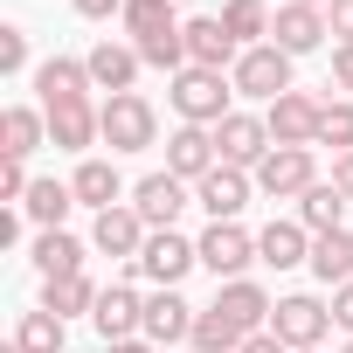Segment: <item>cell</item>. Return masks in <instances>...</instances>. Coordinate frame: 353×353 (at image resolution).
Instances as JSON below:
<instances>
[{
    "label": "cell",
    "instance_id": "27",
    "mask_svg": "<svg viewBox=\"0 0 353 353\" xmlns=\"http://www.w3.org/2000/svg\"><path fill=\"white\" fill-rule=\"evenodd\" d=\"M298 222H305L312 236H332V229H346V194H339L332 181L305 188V194H298Z\"/></svg>",
    "mask_w": 353,
    "mask_h": 353
},
{
    "label": "cell",
    "instance_id": "8",
    "mask_svg": "<svg viewBox=\"0 0 353 353\" xmlns=\"http://www.w3.org/2000/svg\"><path fill=\"white\" fill-rule=\"evenodd\" d=\"M263 125H270V145H319V125H325V97L284 90L277 104H263Z\"/></svg>",
    "mask_w": 353,
    "mask_h": 353
},
{
    "label": "cell",
    "instance_id": "17",
    "mask_svg": "<svg viewBox=\"0 0 353 353\" xmlns=\"http://www.w3.org/2000/svg\"><path fill=\"white\" fill-rule=\"evenodd\" d=\"M250 194H256V181H250V173H236V166H215L208 181L194 188V201L208 208V222H236V215L250 208Z\"/></svg>",
    "mask_w": 353,
    "mask_h": 353
},
{
    "label": "cell",
    "instance_id": "26",
    "mask_svg": "<svg viewBox=\"0 0 353 353\" xmlns=\"http://www.w3.org/2000/svg\"><path fill=\"white\" fill-rule=\"evenodd\" d=\"M70 188H77V201L97 208V215L118 208V194H125V181H118V166H111V159H83V166L70 173Z\"/></svg>",
    "mask_w": 353,
    "mask_h": 353
},
{
    "label": "cell",
    "instance_id": "16",
    "mask_svg": "<svg viewBox=\"0 0 353 353\" xmlns=\"http://www.w3.org/2000/svg\"><path fill=\"white\" fill-rule=\"evenodd\" d=\"M145 222H139V208L132 201H118V208H104L97 215V229H90V250H104V256H125V263H139V250H145Z\"/></svg>",
    "mask_w": 353,
    "mask_h": 353
},
{
    "label": "cell",
    "instance_id": "34",
    "mask_svg": "<svg viewBox=\"0 0 353 353\" xmlns=\"http://www.w3.org/2000/svg\"><path fill=\"white\" fill-rule=\"evenodd\" d=\"M319 145H339V152H353V97H325V125H319Z\"/></svg>",
    "mask_w": 353,
    "mask_h": 353
},
{
    "label": "cell",
    "instance_id": "30",
    "mask_svg": "<svg viewBox=\"0 0 353 353\" xmlns=\"http://www.w3.org/2000/svg\"><path fill=\"white\" fill-rule=\"evenodd\" d=\"M243 339H250V332H243L222 305H201V319H194V339H188V346H194V353H243Z\"/></svg>",
    "mask_w": 353,
    "mask_h": 353
},
{
    "label": "cell",
    "instance_id": "46",
    "mask_svg": "<svg viewBox=\"0 0 353 353\" xmlns=\"http://www.w3.org/2000/svg\"><path fill=\"white\" fill-rule=\"evenodd\" d=\"M312 353H319V346H312Z\"/></svg>",
    "mask_w": 353,
    "mask_h": 353
},
{
    "label": "cell",
    "instance_id": "15",
    "mask_svg": "<svg viewBox=\"0 0 353 353\" xmlns=\"http://www.w3.org/2000/svg\"><path fill=\"white\" fill-rule=\"evenodd\" d=\"M188 63L194 70H236L243 63V42L222 28V14H194L188 21Z\"/></svg>",
    "mask_w": 353,
    "mask_h": 353
},
{
    "label": "cell",
    "instance_id": "6",
    "mask_svg": "<svg viewBox=\"0 0 353 353\" xmlns=\"http://www.w3.org/2000/svg\"><path fill=\"white\" fill-rule=\"evenodd\" d=\"M325 325H332V305L312 298V291H291V298H277V312H270V332H277L291 353H312V346L325 339Z\"/></svg>",
    "mask_w": 353,
    "mask_h": 353
},
{
    "label": "cell",
    "instance_id": "35",
    "mask_svg": "<svg viewBox=\"0 0 353 353\" xmlns=\"http://www.w3.org/2000/svg\"><path fill=\"white\" fill-rule=\"evenodd\" d=\"M28 188H35L28 181V159H0V201L14 208V201H28Z\"/></svg>",
    "mask_w": 353,
    "mask_h": 353
},
{
    "label": "cell",
    "instance_id": "32",
    "mask_svg": "<svg viewBox=\"0 0 353 353\" xmlns=\"http://www.w3.org/2000/svg\"><path fill=\"white\" fill-rule=\"evenodd\" d=\"M270 8H263V0H222V28L243 42V49H256V42H270Z\"/></svg>",
    "mask_w": 353,
    "mask_h": 353
},
{
    "label": "cell",
    "instance_id": "3",
    "mask_svg": "<svg viewBox=\"0 0 353 353\" xmlns=\"http://www.w3.org/2000/svg\"><path fill=\"white\" fill-rule=\"evenodd\" d=\"M250 181L270 201H298L305 188H319V159H312V145H270V159L250 173Z\"/></svg>",
    "mask_w": 353,
    "mask_h": 353
},
{
    "label": "cell",
    "instance_id": "20",
    "mask_svg": "<svg viewBox=\"0 0 353 353\" xmlns=\"http://www.w3.org/2000/svg\"><path fill=\"white\" fill-rule=\"evenodd\" d=\"M215 305H222V312H229L243 332H270V312H277V298H270L256 277H236V284H222V291H215Z\"/></svg>",
    "mask_w": 353,
    "mask_h": 353
},
{
    "label": "cell",
    "instance_id": "21",
    "mask_svg": "<svg viewBox=\"0 0 353 353\" xmlns=\"http://www.w3.org/2000/svg\"><path fill=\"white\" fill-rule=\"evenodd\" d=\"M35 145H49V111L8 104V111H0V159H28Z\"/></svg>",
    "mask_w": 353,
    "mask_h": 353
},
{
    "label": "cell",
    "instance_id": "9",
    "mask_svg": "<svg viewBox=\"0 0 353 353\" xmlns=\"http://www.w3.org/2000/svg\"><path fill=\"white\" fill-rule=\"evenodd\" d=\"M215 152H222V166L256 173V166L270 159V125H263L256 111H229V118L215 125Z\"/></svg>",
    "mask_w": 353,
    "mask_h": 353
},
{
    "label": "cell",
    "instance_id": "40",
    "mask_svg": "<svg viewBox=\"0 0 353 353\" xmlns=\"http://www.w3.org/2000/svg\"><path fill=\"white\" fill-rule=\"evenodd\" d=\"M77 14L83 21H111V14H125V0H77Z\"/></svg>",
    "mask_w": 353,
    "mask_h": 353
},
{
    "label": "cell",
    "instance_id": "1",
    "mask_svg": "<svg viewBox=\"0 0 353 353\" xmlns=\"http://www.w3.org/2000/svg\"><path fill=\"white\" fill-rule=\"evenodd\" d=\"M166 97H173V111H181V125H208V132L236 111V104H229V97H236V83H229L222 70H194V63L173 77V90H166Z\"/></svg>",
    "mask_w": 353,
    "mask_h": 353
},
{
    "label": "cell",
    "instance_id": "7",
    "mask_svg": "<svg viewBox=\"0 0 353 353\" xmlns=\"http://www.w3.org/2000/svg\"><path fill=\"white\" fill-rule=\"evenodd\" d=\"M229 83H236L243 97H263V104H277V97L291 90V56H284L277 42H256V49H243V63L229 70Z\"/></svg>",
    "mask_w": 353,
    "mask_h": 353
},
{
    "label": "cell",
    "instance_id": "10",
    "mask_svg": "<svg viewBox=\"0 0 353 353\" xmlns=\"http://www.w3.org/2000/svg\"><path fill=\"white\" fill-rule=\"evenodd\" d=\"M49 111V145L56 152H90L104 139V104L90 97H63V104H42Z\"/></svg>",
    "mask_w": 353,
    "mask_h": 353
},
{
    "label": "cell",
    "instance_id": "23",
    "mask_svg": "<svg viewBox=\"0 0 353 353\" xmlns=\"http://www.w3.org/2000/svg\"><path fill=\"white\" fill-rule=\"evenodd\" d=\"M35 90H42V104L90 97V63H77V56H49V63L35 70Z\"/></svg>",
    "mask_w": 353,
    "mask_h": 353
},
{
    "label": "cell",
    "instance_id": "4",
    "mask_svg": "<svg viewBox=\"0 0 353 353\" xmlns=\"http://www.w3.org/2000/svg\"><path fill=\"white\" fill-rule=\"evenodd\" d=\"M194 250H201V270H215V284H236V277H250V263H256V236H250L243 222H208Z\"/></svg>",
    "mask_w": 353,
    "mask_h": 353
},
{
    "label": "cell",
    "instance_id": "44",
    "mask_svg": "<svg viewBox=\"0 0 353 353\" xmlns=\"http://www.w3.org/2000/svg\"><path fill=\"white\" fill-rule=\"evenodd\" d=\"M298 8H319V14H325V8H332V0H298Z\"/></svg>",
    "mask_w": 353,
    "mask_h": 353
},
{
    "label": "cell",
    "instance_id": "25",
    "mask_svg": "<svg viewBox=\"0 0 353 353\" xmlns=\"http://www.w3.org/2000/svg\"><path fill=\"white\" fill-rule=\"evenodd\" d=\"M312 277L319 284H353V229H332V236H312Z\"/></svg>",
    "mask_w": 353,
    "mask_h": 353
},
{
    "label": "cell",
    "instance_id": "14",
    "mask_svg": "<svg viewBox=\"0 0 353 353\" xmlns=\"http://www.w3.org/2000/svg\"><path fill=\"white\" fill-rule=\"evenodd\" d=\"M332 35V21L319 14V8H298V0H284V8H277V21H270V42L298 63V56H312L319 42Z\"/></svg>",
    "mask_w": 353,
    "mask_h": 353
},
{
    "label": "cell",
    "instance_id": "2",
    "mask_svg": "<svg viewBox=\"0 0 353 353\" xmlns=\"http://www.w3.org/2000/svg\"><path fill=\"white\" fill-rule=\"evenodd\" d=\"M194 263H201V250H194V243H188L181 229H152L132 270H139V277H145L152 291H181V277H188Z\"/></svg>",
    "mask_w": 353,
    "mask_h": 353
},
{
    "label": "cell",
    "instance_id": "24",
    "mask_svg": "<svg viewBox=\"0 0 353 353\" xmlns=\"http://www.w3.org/2000/svg\"><path fill=\"white\" fill-rule=\"evenodd\" d=\"M28 263H35L42 277H77V270H83V243H77L70 229H42L35 250H28Z\"/></svg>",
    "mask_w": 353,
    "mask_h": 353
},
{
    "label": "cell",
    "instance_id": "41",
    "mask_svg": "<svg viewBox=\"0 0 353 353\" xmlns=\"http://www.w3.org/2000/svg\"><path fill=\"white\" fill-rule=\"evenodd\" d=\"M332 188H339V194H346V208H353V152H339V159H332Z\"/></svg>",
    "mask_w": 353,
    "mask_h": 353
},
{
    "label": "cell",
    "instance_id": "19",
    "mask_svg": "<svg viewBox=\"0 0 353 353\" xmlns=\"http://www.w3.org/2000/svg\"><path fill=\"white\" fill-rule=\"evenodd\" d=\"M83 63H90V90H111V97H125L139 83V70H145L139 49H125V42H97Z\"/></svg>",
    "mask_w": 353,
    "mask_h": 353
},
{
    "label": "cell",
    "instance_id": "31",
    "mask_svg": "<svg viewBox=\"0 0 353 353\" xmlns=\"http://www.w3.org/2000/svg\"><path fill=\"white\" fill-rule=\"evenodd\" d=\"M125 35H132V49L139 42H152V35H173L181 28V14H173V0H125Z\"/></svg>",
    "mask_w": 353,
    "mask_h": 353
},
{
    "label": "cell",
    "instance_id": "12",
    "mask_svg": "<svg viewBox=\"0 0 353 353\" xmlns=\"http://www.w3.org/2000/svg\"><path fill=\"white\" fill-rule=\"evenodd\" d=\"M215 166H222V152H215V132L208 125H181V132L166 139V173H181L188 188H201Z\"/></svg>",
    "mask_w": 353,
    "mask_h": 353
},
{
    "label": "cell",
    "instance_id": "22",
    "mask_svg": "<svg viewBox=\"0 0 353 353\" xmlns=\"http://www.w3.org/2000/svg\"><path fill=\"white\" fill-rule=\"evenodd\" d=\"M256 263H270V270L312 263V229H305V222H270V229L256 236Z\"/></svg>",
    "mask_w": 353,
    "mask_h": 353
},
{
    "label": "cell",
    "instance_id": "38",
    "mask_svg": "<svg viewBox=\"0 0 353 353\" xmlns=\"http://www.w3.org/2000/svg\"><path fill=\"white\" fill-rule=\"evenodd\" d=\"M332 325L353 339V284H339V291H332Z\"/></svg>",
    "mask_w": 353,
    "mask_h": 353
},
{
    "label": "cell",
    "instance_id": "37",
    "mask_svg": "<svg viewBox=\"0 0 353 353\" xmlns=\"http://www.w3.org/2000/svg\"><path fill=\"white\" fill-rule=\"evenodd\" d=\"M325 21H332L339 49H353V0H332V8H325Z\"/></svg>",
    "mask_w": 353,
    "mask_h": 353
},
{
    "label": "cell",
    "instance_id": "13",
    "mask_svg": "<svg viewBox=\"0 0 353 353\" xmlns=\"http://www.w3.org/2000/svg\"><path fill=\"white\" fill-rule=\"evenodd\" d=\"M90 325L104 332V346H118V339H145V298H139L132 284H104Z\"/></svg>",
    "mask_w": 353,
    "mask_h": 353
},
{
    "label": "cell",
    "instance_id": "42",
    "mask_svg": "<svg viewBox=\"0 0 353 353\" xmlns=\"http://www.w3.org/2000/svg\"><path fill=\"white\" fill-rule=\"evenodd\" d=\"M243 353H291V346H284L277 332H250V339H243Z\"/></svg>",
    "mask_w": 353,
    "mask_h": 353
},
{
    "label": "cell",
    "instance_id": "29",
    "mask_svg": "<svg viewBox=\"0 0 353 353\" xmlns=\"http://www.w3.org/2000/svg\"><path fill=\"white\" fill-rule=\"evenodd\" d=\"M70 208H77V188H70V181H35L28 201H21V215H28L35 229H63Z\"/></svg>",
    "mask_w": 353,
    "mask_h": 353
},
{
    "label": "cell",
    "instance_id": "5",
    "mask_svg": "<svg viewBox=\"0 0 353 353\" xmlns=\"http://www.w3.org/2000/svg\"><path fill=\"white\" fill-rule=\"evenodd\" d=\"M152 139H159V111H152L139 90L104 97V145H111V152H145Z\"/></svg>",
    "mask_w": 353,
    "mask_h": 353
},
{
    "label": "cell",
    "instance_id": "36",
    "mask_svg": "<svg viewBox=\"0 0 353 353\" xmlns=\"http://www.w3.org/2000/svg\"><path fill=\"white\" fill-rule=\"evenodd\" d=\"M21 70H28V35L0 28V77H21Z\"/></svg>",
    "mask_w": 353,
    "mask_h": 353
},
{
    "label": "cell",
    "instance_id": "39",
    "mask_svg": "<svg viewBox=\"0 0 353 353\" xmlns=\"http://www.w3.org/2000/svg\"><path fill=\"white\" fill-rule=\"evenodd\" d=\"M325 90H353V49H332V83Z\"/></svg>",
    "mask_w": 353,
    "mask_h": 353
},
{
    "label": "cell",
    "instance_id": "33",
    "mask_svg": "<svg viewBox=\"0 0 353 353\" xmlns=\"http://www.w3.org/2000/svg\"><path fill=\"white\" fill-rule=\"evenodd\" d=\"M63 325H70V319H56V312H42V305H35V312H21L14 346H21V353H63Z\"/></svg>",
    "mask_w": 353,
    "mask_h": 353
},
{
    "label": "cell",
    "instance_id": "43",
    "mask_svg": "<svg viewBox=\"0 0 353 353\" xmlns=\"http://www.w3.org/2000/svg\"><path fill=\"white\" fill-rule=\"evenodd\" d=\"M104 353H159L152 339H118V346H104Z\"/></svg>",
    "mask_w": 353,
    "mask_h": 353
},
{
    "label": "cell",
    "instance_id": "45",
    "mask_svg": "<svg viewBox=\"0 0 353 353\" xmlns=\"http://www.w3.org/2000/svg\"><path fill=\"white\" fill-rule=\"evenodd\" d=\"M346 353H353V339H346Z\"/></svg>",
    "mask_w": 353,
    "mask_h": 353
},
{
    "label": "cell",
    "instance_id": "11",
    "mask_svg": "<svg viewBox=\"0 0 353 353\" xmlns=\"http://www.w3.org/2000/svg\"><path fill=\"white\" fill-rule=\"evenodd\" d=\"M188 201H194V194H188L181 173H145V181L132 188V208H139V222H145V229H173Z\"/></svg>",
    "mask_w": 353,
    "mask_h": 353
},
{
    "label": "cell",
    "instance_id": "18",
    "mask_svg": "<svg viewBox=\"0 0 353 353\" xmlns=\"http://www.w3.org/2000/svg\"><path fill=\"white\" fill-rule=\"evenodd\" d=\"M194 319H201V312H194L181 291H152V298H145V339H152V346L194 339Z\"/></svg>",
    "mask_w": 353,
    "mask_h": 353
},
{
    "label": "cell",
    "instance_id": "28",
    "mask_svg": "<svg viewBox=\"0 0 353 353\" xmlns=\"http://www.w3.org/2000/svg\"><path fill=\"white\" fill-rule=\"evenodd\" d=\"M97 284L77 270V277H42V312H56V319H77V312H97Z\"/></svg>",
    "mask_w": 353,
    "mask_h": 353
}]
</instances>
